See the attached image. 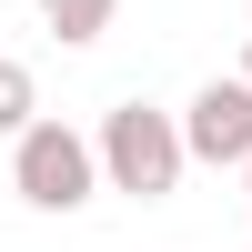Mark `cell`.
Segmentation results:
<instances>
[{
  "instance_id": "1",
  "label": "cell",
  "mask_w": 252,
  "mask_h": 252,
  "mask_svg": "<svg viewBox=\"0 0 252 252\" xmlns=\"http://www.w3.org/2000/svg\"><path fill=\"white\" fill-rule=\"evenodd\" d=\"M101 182L131 202H172L182 172H192V141H182L172 111H152V101H121V111H101Z\"/></svg>"
},
{
  "instance_id": "2",
  "label": "cell",
  "mask_w": 252,
  "mask_h": 252,
  "mask_svg": "<svg viewBox=\"0 0 252 252\" xmlns=\"http://www.w3.org/2000/svg\"><path fill=\"white\" fill-rule=\"evenodd\" d=\"M10 192L31 202V212H81L91 192H111V182H101V141L71 131V121H31V131L10 141Z\"/></svg>"
},
{
  "instance_id": "3",
  "label": "cell",
  "mask_w": 252,
  "mask_h": 252,
  "mask_svg": "<svg viewBox=\"0 0 252 252\" xmlns=\"http://www.w3.org/2000/svg\"><path fill=\"white\" fill-rule=\"evenodd\" d=\"M182 141H192V161H212V172H252V81H202L192 111H182Z\"/></svg>"
},
{
  "instance_id": "4",
  "label": "cell",
  "mask_w": 252,
  "mask_h": 252,
  "mask_svg": "<svg viewBox=\"0 0 252 252\" xmlns=\"http://www.w3.org/2000/svg\"><path fill=\"white\" fill-rule=\"evenodd\" d=\"M31 10H40V31H51V40L91 51V40H101V31L121 20V0H31Z\"/></svg>"
},
{
  "instance_id": "5",
  "label": "cell",
  "mask_w": 252,
  "mask_h": 252,
  "mask_svg": "<svg viewBox=\"0 0 252 252\" xmlns=\"http://www.w3.org/2000/svg\"><path fill=\"white\" fill-rule=\"evenodd\" d=\"M31 121H40V81H31V61H0V131H31Z\"/></svg>"
},
{
  "instance_id": "6",
  "label": "cell",
  "mask_w": 252,
  "mask_h": 252,
  "mask_svg": "<svg viewBox=\"0 0 252 252\" xmlns=\"http://www.w3.org/2000/svg\"><path fill=\"white\" fill-rule=\"evenodd\" d=\"M242 81H252V40H242Z\"/></svg>"
},
{
  "instance_id": "7",
  "label": "cell",
  "mask_w": 252,
  "mask_h": 252,
  "mask_svg": "<svg viewBox=\"0 0 252 252\" xmlns=\"http://www.w3.org/2000/svg\"><path fill=\"white\" fill-rule=\"evenodd\" d=\"M242 192H252V172H242Z\"/></svg>"
}]
</instances>
